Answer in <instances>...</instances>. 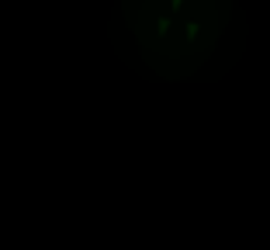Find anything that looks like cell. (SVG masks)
<instances>
[{
    "label": "cell",
    "mask_w": 270,
    "mask_h": 250,
    "mask_svg": "<svg viewBox=\"0 0 270 250\" xmlns=\"http://www.w3.org/2000/svg\"><path fill=\"white\" fill-rule=\"evenodd\" d=\"M156 56L149 70L166 83L215 77L243 49V14L222 0H166L152 10Z\"/></svg>",
    "instance_id": "cell-1"
}]
</instances>
